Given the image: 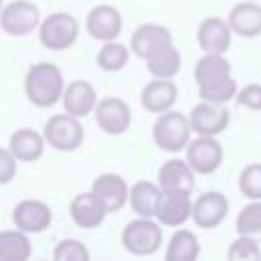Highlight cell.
Listing matches in <instances>:
<instances>
[{
	"instance_id": "1",
	"label": "cell",
	"mask_w": 261,
	"mask_h": 261,
	"mask_svg": "<svg viewBox=\"0 0 261 261\" xmlns=\"http://www.w3.org/2000/svg\"><path fill=\"white\" fill-rule=\"evenodd\" d=\"M194 80L200 98L212 104H226L237 94V82L230 75V63L222 53H206L196 61Z\"/></svg>"
},
{
	"instance_id": "2",
	"label": "cell",
	"mask_w": 261,
	"mask_h": 261,
	"mask_svg": "<svg viewBox=\"0 0 261 261\" xmlns=\"http://www.w3.org/2000/svg\"><path fill=\"white\" fill-rule=\"evenodd\" d=\"M24 94L37 108H51L63 94V75L51 61L33 63L24 75Z\"/></svg>"
},
{
	"instance_id": "3",
	"label": "cell",
	"mask_w": 261,
	"mask_h": 261,
	"mask_svg": "<svg viewBox=\"0 0 261 261\" xmlns=\"http://www.w3.org/2000/svg\"><path fill=\"white\" fill-rule=\"evenodd\" d=\"M190 135H192V126L188 116L171 108L161 112L153 124V143L155 147L167 153H177L186 149Z\"/></svg>"
},
{
	"instance_id": "4",
	"label": "cell",
	"mask_w": 261,
	"mask_h": 261,
	"mask_svg": "<svg viewBox=\"0 0 261 261\" xmlns=\"http://www.w3.org/2000/svg\"><path fill=\"white\" fill-rule=\"evenodd\" d=\"M161 243H163V230L161 224L155 222L153 218L139 216L122 228V245L133 255L139 257L153 255L161 247Z\"/></svg>"
},
{
	"instance_id": "5",
	"label": "cell",
	"mask_w": 261,
	"mask_h": 261,
	"mask_svg": "<svg viewBox=\"0 0 261 261\" xmlns=\"http://www.w3.org/2000/svg\"><path fill=\"white\" fill-rule=\"evenodd\" d=\"M80 24L69 12H53L39 22V41L45 49L63 51L77 41Z\"/></svg>"
},
{
	"instance_id": "6",
	"label": "cell",
	"mask_w": 261,
	"mask_h": 261,
	"mask_svg": "<svg viewBox=\"0 0 261 261\" xmlns=\"http://www.w3.org/2000/svg\"><path fill=\"white\" fill-rule=\"evenodd\" d=\"M45 143H49L57 151H75L84 143V126L71 114H53L43 128Z\"/></svg>"
},
{
	"instance_id": "7",
	"label": "cell",
	"mask_w": 261,
	"mask_h": 261,
	"mask_svg": "<svg viewBox=\"0 0 261 261\" xmlns=\"http://www.w3.org/2000/svg\"><path fill=\"white\" fill-rule=\"evenodd\" d=\"M41 22L39 8L29 0H12L0 10V27L10 37L33 33Z\"/></svg>"
},
{
	"instance_id": "8",
	"label": "cell",
	"mask_w": 261,
	"mask_h": 261,
	"mask_svg": "<svg viewBox=\"0 0 261 261\" xmlns=\"http://www.w3.org/2000/svg\"><path fill=\"white\" fill-rule=\"evenodd\" d=\"M186 149H188L186 153L188 165L194 169V173H202V175L214 173L224 157L220 143L214 137H206V135H198V139L188 141Z\"/></svg>"
},
{
	"instance_id": "9",
	"label": "cell",
	"mask_w": 261,
	"mask_h": 261,
	"mask_svg": "<svg viewBox=\"0 0 261 261\" xmlns=\"http://www.w3.org/2000/svg\"><path fill=\"white\" fill-rule=\"evenodd\" d=\"M190 126L192 133L206 135V137H216L222 130H226L230 122V112L224 104H212V102H200L192 108L190 116Z\"/></svg>"
},
{
	"instance_id": "10",
	"label": "cell",
	"mask_w": 261,
	"mask_h": 261,
	"mask_svg": "<svg viewBox=\"0 0 261 261\" xmlns=\"http://www.w3.org/2000/svg\"><path fill=\"white\" fill-rule=\"evenodd\" d=\"M94 110H96V122L106 135H122L128 130L133 112H130V106L122 98L108 96L96 102Z\"/></svg>"
},
{
	"instance_id": "11",
	"label": "cell",
	"mask_w": 261,
	"mask_h": 261,
	"mask_svg": "<svg viewBox=\"0 0 261 261\" xmlns=\"http://www.w3.org/2000/svg\"><path fill=\"white\" fill-rule=\"evenodd\" d=\"M155 218L163 226H181L188 218H192L190 194L181 190H161Z\"/></svg>"
},
{
	"instance_id": "12",
	"label": "cell",
	"mask_w": 261,
	"mask_h": 261,
	"mask_svg": "<svg viewBox=\"0 0 261 261\" xmlns=\"http://www.w3.org/2000/svg\"><path fill=\"white\" fill-rule=\"evenodd\" d=\"M86 29H88V35L96 41H102V43L114 41L122 31V16L114 6L98 4L88 12Z\"/></svg>"
},
{
	"instance_id": "13",
	"label": "cell",
	"mask_w": 261,
	"mask_h": 261,
	"mask_svg": "<svg viewBox=\"0 0 261 261\" xmlns=\"http://www.w3.org/2000/svg\"><path fill=\"white\" fill-rule=\"evenodd\" d=\"M12 220L14 226L22 232H43L49 228L53 220V212L45 202L29 198V200H20L14 206Z\"/></svg>"
},
{
	"instance_id": "14",
	"label": "cell",
	"mask_w": 261,
	"mask_h": 261,
	"mask_svg": "<svg viewBox=\"0 0 261 261\" xmlns=\"http://www.w3.org/2000/svg\"><path fill=\"white\" fill-rule=\"evenodd\" d=\"M228 214V200L222 192H204L192 204V220L200 228L218 226Z\"/></svg>"
},
{
	"instance_id": "15",
	"label": "cell",
	"mask_w": 261,
	"mask_h": 261,
	"mask_svg": "<svg viewBox=\"0 0 261 261\" xmlns=\"http://www.w3.org/2000/svg\"><path fill=\"white\" fill-rule=\"evenodd\" d=\"M106 206L94 192L77 194L69 204V216L80 228H96L106 218Z\"/></svg>"
},
{
	"instance_id": "16",
	"label": "cell",
	"mask_w": 261,
	"mask_h": 261,
	"mask_svg": "<svg viewBox=\"0 0 261 261\" xmlns=\"http://www.w3.org/2000/svg\"><path fill=\"white\" fill-rule=\"evenodd\" d=\"M196 39L204 53H224L232 43V31L218 16H208L200 22Z\"/></svg>"
},
{
	"instance_id": "17",
	"label": "cell",
	"mask_w": 261,
	"mask_h": 261,
	"mask_svg": "<svg viewBox=\"0 0 261 261\" xmlns=\"http://www.w3.org/2000/svg\"><path fill=\"white\" fill-rule=\"evenodd\" d=\"M171 33L167 27L163 24H155V22H145L141 24L133 37H130V49L137 57L147 59L149 55H153L155 51H159L165 45H171Z\"/></svg>"
},
{
	"instance_id": "18",
	"label": "cell",
	"mask_w": 261,
	"mask_h": 261,
	"mask_svg": "<svg viewBox=\"0 0 261 261\" xmlns=\"http://www.w3.org/2000/svg\"><path fill=\"white\" fill-rule=\"evenodd\" d=\"M92 192L102 200L106 212L120 210L128 200V186L118 173H102L94 179Z\"/></svg>"
},
{
	"instance_id": "19",
	"label": "cell",
	"mask_w": 261,
	"mask_h": 261,
	"mask_svg": "<svg viewBox=\"0 0 261 261\" xmlns=\"http://www.w3.org/2000/svg\"><path fill=\"white\" fill-rule=\"evenodd\" d=\"M175 100H177V86L171 80H163V77H155L141 92L143 108L153 114H161L169 110L175 104Z\"/></svg>"
},
{
	"instance_id": "20",
	"label": "cell",
	"mask_w": 261,
	"mask_h": 261,
	"mask_svg": "<svg viewBox=\"0 0 261 261\" xmlns=\"http://www.w3.org/2000/svg\"><path fill=\"white\" fill-rule=\"evenodd\" d=\"M61 100H63V108H65L67 114H71L75 118H82V116H88L94 110V106H96V90H94V86L90 82L75 80L67 88H63Z\"/></svg>"
},
{
	"instance_id": "21",
	"label": "cell",
	"mask_w": 261,
	"mask_h": 261,
	"mask_svg": "<svg viewBox=\"0 0 261 261\" xmlns=\"http://www.w3.org/2000/svg\"><path fill=\"white\" fill-rule=\"evenodd\" d=\"M157 181L161 190H181L192 194L196 179H194V169L188 165L184 159H169L159 167Z\"/></svg>"
},
{
	"instance_id": "22",
	"label": "cell",
	"mask_w": 261,
	"mask_h": 261,
	"mask_svg": "<svg viewBox=\"0 0 261 261\" xmlns=\"http://www.w3.org/2000/svg\"><path fill=\"white\" fill-rule=\"evenodd\" d=\"M8 149L16 157V161L33 163L41 159L45 151V137L35 128H18L10 135Z\"/></svg>"
},
{
	"instance_id": "23",
	"label": "cell",
	"mask_w": 261,
	"mask_h": 261,
	"mask_svg": "<svg viewBox=\"0 0 261 261\" xmlns=\"http://www.w3.org/2000/svg\"><path fill=\"white\" fill-rule=\"evenodd\" d=\"M228 27L239 37L261 35V6L253 2H239L228 12Z\"/></svg>"
},
{
	"instance_id": "24",
	"label": "cell",
	"mask_w": 261,
	"mask_h": 261,
	"mask_svg": "<svg viewBox=\"0 0 261 261\" xmlns=\"http://www.w3.org/2000/svg\"><path fill=\"white\" fill-rule=\"evenodd\" d=\"M161 196V188L155 186L153 181L141 179L137 181L130 190H128V202L130 208L145 218H155V210H157V202Z\"/></svg>"
},
{
	"instance_id": "25",
	"label": "cell",
	"mask_w": 261,
	"mask_h": 261,
	"mask_svg": "<svg viewBox=\"0 0 261 261\" xmlns=\"http://www.w3.org/2000/svg\"><path fill=\"white\" fill-rule=\"evenodd\" d=\"M198 255H200V241L196 232L188 228H177L167 243L165 259L167 261H196Z\"/></svg>"
},
{
	"instance_id": "26",
	"label": "cell",
	"mask_w": 261,
	"mask_h": 261,
	"mask_svg": "<svg viewBox=\"0 0 261 261\" xmlns=\"http://www.w3.org/2000/svg\"><path fill=\"white\" fill-rule=\"evenodd\" d=\"M145 61H147L149 73L153 77H163V80H171L179 71V67H181V55L173 47V43L161 47L159 51H155L153 55H149Z\"/></svg>"
},
{
	"instance_id": "27",
	"label": "cell",
	"mask_w": 261,
	"mask_h": 261,
	"mask_svg": "<svg viewBox=\"0 0 261 261\" xmlns=\"http://www.w3.org/2000/svg\"><path fill=\"white\" fill-rule=\"evenodd\" d=\"M31 241L22 230L0 232V261H24L31 257Z\"/></svg>"
},
{
	"instance_id": "28",
	"label": "cell",
	"mask_w": 261,
	"mask_h": 261,
	"mask_svg": "<svg viewBox=\"0 0 261 261\" xmlns=\"http://www.w3.org/2000/svg\"><path fill=\"white\" fill-rule=\"evenodd\" d=\"M96 61L104 71H120L128 63V49L120 43L106 41L98 51Z\"/></svg>"
},
{
	"instance_id": "29",
	"label": "cell",
	"mask_w": 261,
	"mask_h": 261,
	"mask_svg": "<svg viewBox=\"0 0 261 261\" xmlns=\"http://www.w3.org/2000/svg\"><path fill=\"white\" fill-rule=\"evenodd\" d=\"M237 232L239 234H257L261 232V200H253L251 204L243 206L237 216Z\"/></svg>"
},
{
	"instance_id": "30",
	"label": "cell",
	"mask_w": 261,
	"mask_h": 261,
	"mask_svg": "<svg viewBox=\"0 0 261 261\" xmlns=\"http://www.w3.org/2000/svg\"><path fill=\"white\" fill-rule=\"evenodd\" d=\"M239 190L249 200H261V163H249L241 169Z\"/></svg>"
},
{
	"instance_id": "31",
	"label": "cell",
	"mask_w": 261,
	"mask_h": 261,
	"mask_svg": "<svg viewBox=\"0 0 261 261\" xmlns=\"http://www.w3.org/2000/svg\"><path fill=\"white\" fill-rule=\"evenodd\" d=\"M226 257L230 261H257L261 259L259 245L251 239V234H241L237 241L230 243Z\"/></svg>"
},
{
	"instance_id": "32",
	"label": "cell",
	"mask_w": 261,
	"mask_h": 261,
	"mask_svg": "<svg viewBox=\"0 0 261 261\" xmlns=\"http://www.w3.org/2000/svg\"><path fill=\"white\" fill-rule=\"evenodd\" d=\"M53 259H57V261H88L90 251L77 239H63L61 243L55 245Z\"/></svg>"
},
{
	"instance_id": "33",
	"label": "cell",
	"mask_w": 261,
	"mask_h": 261,
	"mask_svg": "<svg viewBox=\"0 0 261 261\" xmlns=\"http://www.w3.org/2000/svg\"><path fill=\"white\" fill-rule=\"evenodd\" d=\"M234 98L241 106H247L251 110H261V86L259 84H249V86L237 90Z\"/></svg>"
},
{
	"instance_id": "34",
	"label": "cell",
	"mask_w": 261,
	"mask_h": 261,
	"mask_svg": "<svg viewBox=\"0 0 261 261\" xmlns=\"http://www.w3.org/2000/svg\"><path fill=\"white\" fill-rule=\"evenodd\" d=\"M16 175V157L10 153V149L0 147V186L12 181Z\"/></svg>"
},
{
	"instance_id": "35",
	"label": "cell",
	"mask_w": 261,
	"mask_h": 261,
	"mask_svg": "<svg viewBox=\"0 0 261 261\" xmlns=\"http://www.w3.org/2000/svg\"><path fill=\"white\" fill-rule=\"evenodd\" d=\"M2 6H4V2H2V0H0V10H2Z\"/></svg>"
}]
</instances>
